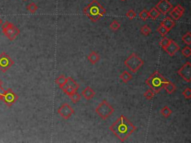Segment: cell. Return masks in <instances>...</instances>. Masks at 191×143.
<instances>
[{
  "instance_id": "38",
  "label": "cell",
  "mask_w": 191,
  "mask_h": 143,
  "mask_svg": "<svg viewBox=\"0 0 191 143\" xmlns=\"http://www.w3.org/2000/svg\"><path fill=\"white\" fill-rule=\"evenodd\" d=\"M121 1H123V2H124V1H126V0H121Z\"/></svg>"
},
{
  "instance_id": "34",
  "label": "cell",
  "mask_w": 191,
  "mask_h": 143,
  "mask_svg": "<svg viewBox=\"0 0 191 143\" xmlns=\"http://www.w3.org/2000/svg\"><path fill=\"white\" fill-rule=\"evenodd\" d=\"M182 95L185 99L190 100L191 98V89L190 87H187V88H185L184 90H183Z\"/></svg>"
},
{
  "instance_id": "22",
  "label": "cell",
  "mask_w": 191,
  "mask_h": 143,
  "mask_svg": "<svg viewBox=\"0 0 191 143\" xmlns=\"http://www.w3.org/2000/svg\"><path fill=\"white\" fill-rule=\"evenodd\" d=\"M160 113H161V115L163 116L164 118L167 119V118H169V116L173 114V110L168 106H164V107L160 110Z\"/></svg>"
},
{
  "instance_id": "2",
  "label": "cell",
  "mask_w": 191,
  "mask_h": 143,
  "mask_svg": "<svg viewBox=\"0 0 191 143\" xmlns=\"http://www.w3.org/2000/svg\"><path fill=\"white\" fill-rule=\"evenodd\" d=\"M86 15L93 22H97L106 14V9L97 0H93L83 10Z\"/></svg>"
},
{
  "instance_id": "1",
  "label": "cell",
  "mask_w": 191,
  "mask_h": 143,
  "mask_svg": "<svg viewBox=\"0 0 191 143\" xmlns=\"http://www.w3.org/2000/svg\"><path fill=\"white\" fill-rule=\"evenodd\" d=\"M110 131L117 137L121 142H125L137 130V127L123 115L112 124L109 127Z\"/></svg>"
},
{
  "instance_id": "14",
  "label": "cell",
  "mask_w": 191,
  "mask_h": 143,
  "mask_svg": "<svg viewBox=\"0 0 191 143\" xmlns=\"http://www.w3.org/2000/svg\"><path fill=\"white\" fill-rule=\"evenodd\" d=\"M81 95L82 96H84V98H85L87 101H90L94 98V96L96 95V93L95 91L93 90V88H91V87L87 86V87H85V89H84V90H82Z\"/></svg>"
},
{
  "instance_id": "36",
  "label": "cell",
  "mask_w": 191,
  "mask_h": 143,
  "mask_svg": "<svg viewBox=\"0 0 191 143\" xmlns=\"http://www.w3.org/2000/svg\"><path fill=\"white\" fill-rule=\"evenodd\" d=\"M2 80H0V101H1L2 99V93H4V89L2 87Z\"/></svg>"
},
{
  "instance_id": "33",
  "label": "cell",
  "mask_w": 191,
  "mask_h": 143,
  "mask_svg": "<svg viewBox=\"0 0 191 143\" xmlns=\"http://www.w3.org/2000/svg\"><path fill=\"white\" fill-rule=\"evenodd\" d=\"M139 17L143 21H146L149 18V11L146 10V9H143V11H141L139 14Z\"/></svg>"
},
{
  "instance_id": "31",
  "label": "cell",
  "mask_w": 191,
  "mask_h": 143,
  "mask_svg": "<svg viewBox=\"0 0 191 143\" xmlns=\"http://www.w3.org/2000/svg\"><path fill=\"white\" fill-rule=\"evenodd\" d=\"M26 8H27V10L29 11L31 14H34V13L37 11L38 7L34 2H31L27 5V7H26Z\"/></svg>"
},
{
  "instance_id": "16",
  "label": "cell",
  "mask_w": 191,
  "mask_h": 143,
  "mask_svg": "<svg viewBox=\"0 0 191 143\" xmlns=\"http://www.w3.org/2000/svg\"><path fill=\"white\" fill-rule=\"evenodd\" d=\"M87 60L91 64H96L100 60V55L96 51H93L87 55Z\"/></svg>"
},
{
  "instance_id": "11",
  "label": "cell",
  "mask_w": 191,
  "mask_h": 143,
  "mask_svg": "<svg viewBox=\"0 0 191 143\" xmlns=\"http://www.w3.org/2000/svg\"><path fill=\"white\" fill-rule=\"evenodd\" d=\"M155 7L159 11L160 14L167 15L173 8V5L169 0H160L156 5Z\"/></svg>"
},
{
  "instance_id": "35",
  "label": "cell",
  "mask_w": 191,
  "mask_h": 143,
  "mask_svg": "<svg viewBox=\"0 0 191 143\" xmlns=\"http://www.w3.org/2000/svg\"><path fill=\"white\" fill-rule=\"evenodd\" d=\"M125 16H126L129 19V20H133L134 18H135V17H137V14H136V12H135V11L133 10V9H130V10L127 11Z\"/></svg>"
},
{
  "instance_id": "30",
  "label": "cell",
  "mask_w": 191,
  "mask_h": 143,
  "mask_svg": "<svg viewBox=\"0 0 191 143\" xmlns=\"http://www.w3.org/2000/svg\"><path fill=\"white\" fill-rule=\"evenodd\" d=\"M170 41H171V39H169V38H168V37H167L165 36V37H164L163 39H162L161 41H160V46H161L162 49H163L164 50V49H165L168 46V45L169 44Z\"/></svg>"
},
{
  "instance_id": "12",
  "label": "cell",
  "mask_w": 191,
  "mask_h": 143,
  "mask_svg": "<svg viewBox=\"0 0 191 143\" xmlns=\"http://www.w3.org/2000/svg\"><path fill=\"white\" fill-rule=\"evenodd\" d=\"M184 13V8L181 5H177L173 10L169 11V17L173 20L177 21L181 18Z\"/></svg>"
},
{
  "instance_id": "5",
  "label": "cell",
  "mask_w": 191,
  "mask_h": 143,
  "mask_svg": "<svg viewBox=\"0 0 191 143\" xmlns=\"http://www.w3.org/2000/svg\"><path fill=\"white\" fill-rule=\"evenodd\" d=\"M95 111L101 119L106 120L114 113V108L108 102V101L104 99L96 107Z\"/></svg>"
},
{
  "instance_id": "13",
  "label": "cell",
  "mask_w": 191,
  "mask_h": 143,
  "mask_svg": "<svg viewBox=\"0 0 191 143\" xmlns=\"http://www.w3.org/2000/svg\"><path fill=\"white\" fill-rule=\"evenodd\" d=\"M179 49H180V46H179V45L177 44V43H175L173 40L171 39L170 43L168 45V46L164 49V51H165L169 56L173 57L174 56L177 51H179Z\"/></svg>"
},
{
  "instance_id": "39",
  "label": "cell",
  "mask_w": 191,
  "mask_h": 143,
  "mask_svg": "<svg viewBox=\"0 0 191 143\" xmlns=\"http://www.w3.org/2000/svg\"><path fill=\"white\" fill-rule=\"evenodd\" d=\"M23 1H27V0H23Z\"/></svg>"
},
{
  "instance_id": "27",
  "label": "cell",
  "mask_w": 191,
  "mask_h": 143,
  "mask_svg": "<svg viewBox=\"0 0 191 143\" xmlns=\"http://www.w3.org/2000/svg\"><path fill=\"white\" fill-rule=\"evenodd\" d=\"M140 32L143 35L149 36L152 33V29H151V28L149 27L147 25H144V26H143L142 27H141Z\"/></svg>"
},
{
  "instance_id": "20",
  "label": "cell",
  "mask_w": 191,
  "mask_h": 143,
  "mask_svg": "<svg viewBox=\"0 0 191 143\" xmlns=\"http://www.w3.org/2000/svg\"><path fill=\"white\" fill-rule=\"evenodd\" d=\"M160 13L155 7H152L151 10L149 11V18H151L153 20H157L158 17H160Z\"/></svg>"
},
{
  "instance_id": "26",
  "label": "cell",
  "mask_w": 191,
  "mask_h": 143,
  "mask_svg": "<svg viewBox=\"0 0 191 143\" xmlns=\"http://www.w3.org/2000/svg\"><path fill=\"white\" fill-rule=\"evenodd\" d=\"M157 31L160 34V36H162V37H165V36L169 32L167 28L164 27L163 25L161 24H160V26L158 27Z\"/></svg>"
},
{
  "instance_id": "19",
  "label": "cell",
  "mask_w": 191,
  "mask_h": 143,
  "mask_svg": "<svg viewBox=\"0 0 191 143\" xmlns=\"http://www.w3.org/2000/svg\"><path fill=\"white\" fill-rule=\"evenodd\" d=\"M55 83H56V84L58 85L61 89H62L63 87L66 85V77L64 75L58 76V77L55 79Z\"/></svg>"
},
{
  "instance_id": "21",
  "label": "cell",
  "mask_w": 191,
  "mask_h": 143,
  "mask_svg": "<svg viewBox=\"0 0 191 143\" xmlns=\"http://www.w3.org/2000/svg\"><path fill=\"white\" fill-rule=\"evenodd\" d=\"M66 83L69 86V87H72V88L76 89V91H77L79 88V84H78L77 82H76L75 80L72 79V77L66 78Z\"/></svg>"
},
{
  "instance_id": "32",
  "label": "cell",
  "mask_w": 191,
  "mask_h": 143,
  "mask_svg": "<svg viewBox=\"0 0 191 143\" xmlns=\"http://www.w3.org/2000/svg\"><path fill=\"white\" fill-rule=\"evenodd\" d=\"M110 28L113 31H116L120 28V23L118 21L113 20L110 24Z\"/></svg>"
},
{
  "instance_id": "15",
  "label": "cell",
  "mask_w": 191,
  "mask_h": 143,
  "mask_svg": "<svg viewBox=\"0 0 191 143\" xmlns=\"http://www.w3.org/2000/svg\"><path fill=\"white\" fill-rule=\"evenodd\" d=\"M160 24L163 25L164 27L167 28L168 31H169L175 27V25H176V22H175V20H173V19L170 18L169 17H165V18L162 20V22H160Z\"/></svg>"
},
{
  "instance_id": "4",
  "label": "cell",
  "mask_w": 191,
  "mask_h": 143,
  "mask_svg": "<svg viewBox=\"0 0 191 143\" xmlns=\"http://www.w3.org/2000/svg\"><path fill=\"white\" fill-rule=\"evenodd\" d=\"M124 64L133 73H136L144 65V61L136 53H131L124 61Z\"/></svg>"
},
{
  "instance_id": "3",
  "label": "cell",
  "mask_w": 191,
  "mask_h": 143,
  "mask_svg": "<svg viewBox=\"0 0 191 143\" xmlns=\"http://www.w3.org/2000/svg\"><path fill=\"white\" fill-rule=\"evenodd\" d=\"M168 80L164 77L158 71H154L146 80V85L155 93H160L164 89Z\"/></svg>"
},
{
  "instance_id": "37",
  "label": "cell",
  "mask_w": 191,
  "mask_h": 143,
  "mask_svg": "<svg viewBox=\"0 0 191 143\" xmlns=\"http://www.w3.org/2000/svg\"><path fill=\"white\" fill-rule=\"evenodd\" d=\"M2 19L0 18V26H2Z\"/></svg>"
},
{
  "instance_id": "6",
  "label": "cell",
  "mask_w": 191,
  "mask_h": 143,
  "mask_svg": "<svg viewBox=\"0 0 191 143\" xmlns=\"http://www.w3.org/2000/svg\"><path fill=\"white\" fill-rule=\"evenodd\" d=\"M2 30L4 35L11 41H14L20 33V30L14 23L8 21L2 24Z\"/></svg>"
},
{
  "instance_id": "7",
  "label": "cell",
  "mask_w": 191,
  "mask_h": 143,
  "mask_svg": "<svg viewBox=\"0 0 191 143\" xmlns=\"http://www.w3.org/2000/svg\"><path fill=\"white\" fill-rule=\"evenodd\" d=\"M18 98L19 96L13 91V89L8 88L4 91L2 95L1 101H3V102L7 107H11L17 102Z\"/></svg>"
},
{
  "instance_id": "29",
  "label": "cell",
  "mask_w": 191,
  "mask_h": 143,
  "mask_svg": "<svg viewBox=\"0 0 191 143\" xmlns=\"http://www.w3.org/2000/svg\"><path fill=\"white\" fill-rule=\"evenodd\" d=\"M181 53H182V55H184L185 58H190L191 56V48L190 47V45H187L186 46L183 48L182 50H181Z\"/></svg>"
},
{
  "instance_id": "25",
  "label": "cell",
  "mask_w": 191,
  "mask_h": 143,
  "mask_svg": "<svg viewBox=\"0 0 191 143\" xmlns=\"http://www.w3.org/2000/svg\"><path fill=\"white\" fill-rule=\"evenodd\" d=\"M61 89L63 90V92H64L66 95H67L68 96H70V95H71L72 94H73V93L76 91V89H74L73 88H72V87H69V86L66 84V85H65L64 87H63Z\"/></svg>"
},
{
  "instance_id": "23",
  "label": "cell",
  "mask_w": 191,
  "mask_h": 143,
  "mask_svg": "<svg viewBox=\"0 0 191 143\" xmlns=\"http://www.w3.org/2000/svg\"><path fill=\"white\" fill-rule=\"evenodd\" d=\"M181 41L185 44H187L188 45H191V34L190 31H188L187 33H185L184 35L182 36L181 37Z\"/></svg>"
},
{
  "instance_id": "9",
  "label": "cell",
  "mask_w": 191,
  "mask_h": 143,
  "mask_svg": "<svg viewBox=\"0 0 191 143\" xmlns=\"http://www.w3.org/2000/svg\"><path fill=\"white\" fill-rule=\"evenodd\" d=\"M178 75L181 76L183 80L190 83L191 81V64L190 61H187L178 70Z\"/></svg>"
},
{
  "instance_id": "10",
  "label": "cell",
  "mask_w": 191,
  "mask_h": 143,
  "mask_svg": "<svg viewBox=\"0 0 191 143\" xmlns=\"http://www.w3.org/2000/svg\"><path fill=\"white\" fill-rule=\"evenodd\" d=\"M58 113L63 119L67 120L75 113V110L67 103H64L58 109Z\"/></svg>"
},
{
  "instance_id": "18",
  "label": "cell",
  "mask_w": 191,
  "mask_h": 143,
  "mask_svg": "<svg viewBox=\"0 0 191 143\" xmlns=\"http://www.w3.org/2000/svg\"><path fill=\"white\" fill-rule=\"evenodd\" d=\"M132 78H133L132 75L128 71H123L122 72L121 75H120V79H121L122 81H123V82H124L125 83H127L128 82H129L131 79H132Z\"/></svg>"
},
{
  "instance_id": "8",
  "label": "cell",
  "mask_w": 191,
  "mask_h": 143,
  "mask_svg": "<svg viewBox=\"0 0 191 143\" xmlns=\"http://www.w3.org/2000/svg\"><path fill=\"white\" fill-rule=\"evenodd\" d=\"M14 64V61L6 53L3 52L0 55V70L2 72H6Z\"/></svg>"
},
{
  "instance_id": "17",
  "label": "cell",
  "mask_w": 191,
  "mask_h": 143,
  "mask_svg": "<svg viewBox=\"0 0 191 143\" xmlns=\"http://www.w3.org/2000/svg\"><path fill=\"white\" fill-rule=\"evenodd\" d=\"M164 89H165L166 92H167L168 94H173V93H174L175 90H176V86H175L174 83H173V82L169 81V80H168L167 83H166V84L164 85Z\"/></svg>"
},
{
  "instance_id": "28",
  "label": "cell",
  "mask_w": 191,
  "mask_h": 143,
  "mask_svg": "<svg viewBox=\"0 0 191 143\" xmlns=\"http://www.w3.org/2000/svg\"><path fill=\"white\" fill-rule=\"evenodd\" d=\"M154 95H155V93H154L151 89H147L146 92L143 93V96H144L145 98H146V99H147L148 101L152 100V98H154Z\"/></svg>"
},
{
  "instance_id": "24",
  "label": "cell",
  "mask_w": 191,
  "mask_h": 143,
  "mask_svg": "<svg viewBox=\"0 0 191 143\" xmlns=\"http://www.w3.org/2000/svg\"><path fill=\"white\" fill-rule=\"evenodd\" d=\"M70 100L72 101L74 104H76L77 102H79L81 98V95H80L79 93H78L77 91H76L73 94H72L71 95H70Z\"/></svg>"
}]
</instances>
